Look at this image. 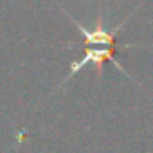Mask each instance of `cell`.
<instances>
[{
    "label": "cell",
    "instance_id": "6da1fadb",
    "mask_svg": "<svg viewBox=\"0 0 153 153\" xmlns=\"http://www.w3.org/2000/svg\"><path fill=\"white\" fill-rule=\"evenodd\" d=\"M119 47H108V49H105V47H92V45H83V54H81V58H78V59H74L72 63H70V67H68V74L65 76V78L61 79V83L52 90V94L51 96H54L56 92H58V88H61V87H65L72 78L78 72H81V68H85L87 65H94L96 67V74H97V78H101L103 76V65L106 63V61H110L119 72H123L126 78H130L131 81H133V78L123 68V65H119V61L115 59V51H117Z\"/></svg>",
    "mask_w": 153,
    "mask_h": 153
},
{
    "label": "cell",
    "instance_id": "7a4b0ae2",
    "mask_svg": "<svg viewBox=\"0 0 153 153\" xmlns=\"http://www.w3.org/2000/svg\"><path fill=\"white\" fill-rule=\"evenodd\" d=\"M142 2H144V0H142ZM140 2V4H142ZM139 4V6H140ZM139 6L124 18V20H121L115 27H106L105 25V16L99 13L97 16H96V24H94V27H85L81 22H78V20H76V18H72V15H68L63 7V13L67 15V18L72 22V24H76V27H78V31H79V34L83 36V40H85V43L87 45H106V47H117L115 45V38H117V34L123 31V27L126 25V22L130 20V16L139 9Z\"/></svg>",
    "mask_w": 153,
    "mask_h": 153
}]
</instances>
